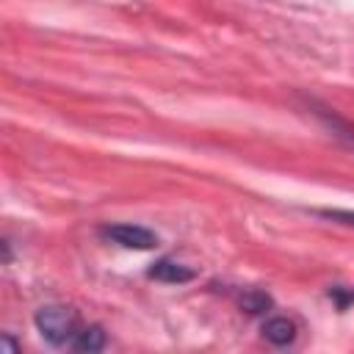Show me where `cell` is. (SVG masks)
Returning a JSON list of instances; mask_svg holds the SVG:
<instances>
[{
	"label": "cell",
	"mask_w": 354,
	"mask_h": 354,
	"mask_svg": "<svg viewBox=\"0 0 354 354\" xmlns=\"http://www.w3.org/2000/svg\"><path fill=\"white\" fill-rule=\"evenodd\" d=\"M33 324H36L39 335H41L47 343H53V346L72 343V340H75V335L80 332L75 310L61 307V304L39 307V310H36V315H33Z\"/></svg>",
	"instance_id": "cell-1"
},
{
	"label": "cell",
	"mask_w": 354,
	"mask_h": 354,
	"mask_svg": "<svg viewBox=\"0 0 354 354\" xmlns=\"http://www.w3.org/2000/svg\"><path fill=\"white\" fill-rule=\"evenodd\" d=\"M100 235L124 249H152L158 243V235L138 224H105L100 227Z\"/></svg>",
	"instance_id": "cell-2"
},
{
	"label": "cell",
	"mask_w": 354,
	"mask_h": 354,
	"mask_svg": "<svg viewBox=\"0 0 354 354\" xmlns=\"http://www.w3.org/2000/svg\"><path fill=\"white\" fill-rule=\"evenodd\" d=\"M149 277L158 279V282L183 285V282H191L196 274H194V268H188V266H183V263H177V260H171V257H160V260L152 263Z\"/></svg>",
	"instance_id": "cell-3"
},
{
	"label": "cell",
	"mask_w": 354,
	"mask_h": 354,
	"mask_svg": "<svg viewBox=\"0 0 354 354\" xmlns=\"http://www.w3.org/2000/svg\"><path fill=\"white\" fill-rule=\"evenodd\" d=\"M263 335H266V340L274 343V346H290V343L296 340V324H293L290 318L277 315V318H268V321L263 324Z\"/></svg>",
	"instance_id": "cell-4"
},
{
	"label": "cell",
	"mask_w": 354,
	"mask_h": 354,
	"mask_svg": "<svg viewBox=\"0 0 354 354\" xmlns=\"http://www.w3.org/2000/svg\"><path fill=\"white\" fill-rule=\"evenodd\" d=\"M105 343H108L105 329L97 326V324H91V326H80V332L75 335V340H72L69 346H72L75 351H88V354H94V351H102Z\"/></svg>",
	"instance_id": "cell-5"
},
{
	"label": "cell",
	"mask_w": 354,
	"mask_h": 354,
	"mask_svg": "<svg viewBox=\"0 0 354 354\" xmlns=\"http://www.w3.org/2000/svg\"><path fill=\"white\" fill-rule=\"evenodd\" d=\"M238 301H241V307H243L246 313H252V315H263V313H268V310H271V304H274L268 293L254 290V288H252V290H243Z\"/></svg>",
	"instance_id": "cell-6"
},
{
	"label": "cell",
	"mask_w": 354,
	"mask_h": 354,
	"mask_svg": "<svg viewBox=\"0 0 354 354\" xmlns=\"http://www.w3.org/2000/svg\"><path fill=\"white\" fill-rule=\"evenodd\" d=\"M318 216L340 221V224H354V210H318Z\"/></svg>",
	"instance_id": "cell-7"
},
{
	"label": "cell",
	"mask_w": 354,
	"mask_h": 354,
	"mask_svg": "<svg viewBox=\"0 0 354 354\" xmlns=\"http://www.w3.org/2000/svg\"><path fill=\"white\" fill-rule=\"evenodd\" d=\"M329 296L337 301V307H340V310H346V307L354 301V290H346V288H332V290H329Z\"/></svg>",
	"instance_id": "cell-8"
},
{
	"label": "cell",
	"mask_w": 354,
	"mask_h": 354,
	"mask_svg": "<svg viewBox=\"0 0 354 354\" xmlns=\"http://www.w3.org/2000/svg\"><path fill=\"white\" fill-rule=\"evenodd\" d=\"M3 346H6L8 351H17V343H14V340H11L8 335H3Z\"/></svg>",
	"instance_id": "cell-9"
}]
</instances>
